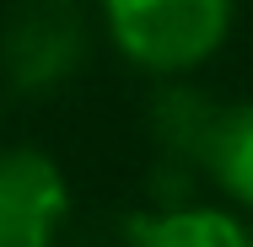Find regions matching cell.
<instances>
[{"mask_svg":"<svg viewBox=\"0 0 253 247\" xmlns=\"http://www.w3.org/2000/svg\"><path fill=\"white\" fill-rule=\"evenodd\" d=\"M65 220V177L38 150L0 156V247H54Z\"/></svg>","mask_w":253,"mask_h":247,"instance_id":"3","label":"cell"},{"mask_svg":"<svg viewBox=\"0 0 253 247\" xmlns=\"http://www.w3.org/2000/svg\"><path fill=\"white\" fill-rule=\"evenodd\" d=\"M108 27L129 59L151 70H189L226 38L232 0H102Z\"/></svg>","mask_w":253,"mask_h":247,"instance_id":"1","label":"cell"},{"mask_svg":"<svg viewBox=\"0 0 253 247\" xmlns=\"http://www.w3.org/2000/svg\"><path fill=\"white\" fill-rule=\"evenodd\" d=\"M86 59V16L76 0H22L5 22L0 65L11 86L22 92H49L70 81Z\"/></svg>","mask_w":253,"mask_h":247,"instance_id":"2","label":"cell"},{"mask_svg":"<svg viewBox=\"0 0 253 247\" xmlns=\"http://www.w3.org/2000/svg\"><path fill=\"white\" fill-rule=\"evenodd\" d=\"M129 247H253L237 220L215 210H167V215H135Z\"/></svg>","mask_w":253,"mask_h":247,"instance_id":"5","label":"cell"},{"mask_svg":"<svg viewBox=\"0 0 253 247\" xmlns=\"http://www.w3.org/2000/svg\"><path fill=\"white\" fill-rule=\"evenodd\" d=\"M205 167L221 177V188H232L243 204H253V102H243V107H221Z\"/></svg>","mask_w":253,"mask_h":247,"instance_id":"6","label":"cell"},{"mask_svg":"<svg viewBox=\"0 0 253 247\" xmlns=\"http://www.w3.org/2000/svg\"><path fill=\"white\" fill-rule=\"evenodd\" d=\"M215 118L221 107L205 97V92H189V86H172L162 92L151 107V129H156V145L167 156H183V161H200L210 156V140H215Z\"/></svg>","mask_w":253,"mask_h":247,"instance_id":"4","label":"cell"}]
</instances>
